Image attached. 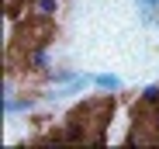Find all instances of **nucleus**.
Listing matches in <instances>:
<instances>
[{
    "instance_id": "obj_4",
    "label": "nucleus",
    "mask_w": 159,
    "mask_h": 149,
    "mask_svg": "<svg viewBox=\"0 0 159 149\" xmlns=\"http://www.w3.org/2000/svg\"><path fill=\"white\" fill-rule=\"evenodd\" d=\"M76 77H80V73H76L73 66H52L42 80H45V83H52V87H62V83H73Z\"/></svg>"
},
{
    "instance_id": "obj_1",
    "label": "nucleus",
    "mask_w": 159,
    "mask_h": 149,
    "mask_svg": "<svg viewBox=\"0 0 159 149\" xmlns=\"http://www.w3.org/2000/svg\"><path fill=\"white\" fill-rule=\"evenodd\" d=\"M21 56V66L28 69V73H35V77H45V73L56 66L52 63V45L45 42V45H31V49H24V52H11V59H17Z\"/></svg>"
},
{
    "instance_id": "obj_3",
    "label": "nucleus",
    "mask_w": 159,
    "mask_h": 149,
    "mask_svg": "<svg viewBox=\"0 0 159 149\" xmlns=\"http://www.w3.org/2000/svg\"><path fill=\"white\" fill-rule=\"evenodd\" d=\"M62 7V0H24V17H38V21H56Z\"/></svg>"
},
{
    "instance_id": "obj_5",
    "label": "nucleus",
    "mask_w": 159,
    "mask_h": 149,
    "mask_svg": "<svg viewBox=\"0 0 159 149\" xmlns=\"http://www.w3.org/2000/svg\"><path fill=\"white\" fill-rule=\"evenodd\" d=\"M93 87L97 90H107V94H118L121 90V77H118V73H100V77H93Z\"/></svg>"
},
{
    "instance_id": "obj_2",
    "label": "nucleus",
    "mask_w": 159,
    "mask_h": 149,
    "mask_svg": "<svg viewBox=\"0 0 159 149\" xmlns=\"http://www.w3.org/2000/svg\"><path fill=\"white\" fill-rule=\"evenodd\" d=\"M0 108H4V114H7V118H14V114H31V111L38 108V97H35V94H14V97H0Z\"/></svg>"
},
{
    "instance_id": "obj_7",
    "label": "nucleus",
    "mask_w": 159,
    "mask_h": 149,
    "mask_svg": "<svg viewBox=\"0 0 159 149\" xmlns=\"http://www.w3.org/2000/svg\"><path fill=\"white\" fill-rule=\"evenodd\" d=\"M142 104H149V108H159V83H149V87H142V97H139Z\"/></svg>"
},
{
    "instance_id": "obj_6",
    "label": "nucleus",
    "mask_w": 159,
    "mask_h": 149,
    "mask_svg": "<svg viewBox=\"0 0 159 149\" xmlns=\"http://www.w3.org/2000/svg\"><path fill=\"white\" fill-rule=\"evenodd\" d=\"M139 21L145 28H159V7H139Z\"/></svg>"
},
{
    "instance_id": "obj_8",
    "label": "nucleus",
    "mask_w": 159,
    "mask_h": 149,
    "mask_svg": "<svg viewBox=\"0 0 159 149\" xmlns=\"http://www.w3.org/2000/svg\"><path fill=\"white\" fill-rule=\"evenodd\" d=\"M135 7H159V0H135Z\"/></svg>"
}]
</instances>
